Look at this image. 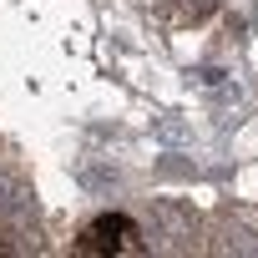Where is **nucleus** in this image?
<instances>
[{"mask_svg":"<svg viewBox=\"0 0 258 258\" xmlns=\"http://www.w3.org/2000/svg\"><path fill=\"white\" fill-rule=\"evenodd\" d=\"M132 238H137V223L132 218H121V213H101V218H91L86 228H81V253H126L132 248Z\"/></svg>","mask_w":258,"mask_h":258,"instance_id":"1","label":"nucleus"}]
</instances>
